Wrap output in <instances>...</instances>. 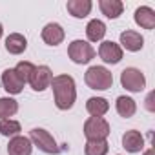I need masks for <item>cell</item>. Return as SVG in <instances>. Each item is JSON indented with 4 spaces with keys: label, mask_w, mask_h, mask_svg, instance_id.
Masks as SVG:
<instances>
[{
    "label": "cell",
    "mask_w": 155,
    "mask_h": 155,
    "mask_svg": "<svg viewBox=\"0 0 155 155\" xmlns=\"http://www.w3.org/2000/svg\"><path fill=\"white\" fill-rule=\"evenodd\" d=\"M86 110H88V113H90L91 117H102V115L108 113L110 102H108L104 97H91V99H88V102H86Z\"/></svg>",
    "instance_id": "18"
},
{
    "label": "cell",
    "mask_w": 155,
    "mask_h": 155,
    "mask_svg": "<svg viewBox=\"0 0 155 155\" xmlns=\"http://www.w3.org/2000/svg\"><path fill=\"white\" fill-rule=\"evenodd\" d=\"M22 131V126L18 120H13V119H2L0 120V133H2L4 137H17L20 135Z\"/></svg>",
    "instance_id": "21"
},
{
    "label": "cell",
    "mask_w": 155,
    "mask_h": 155,
    "mask_svg": "<svg viewBox=\"0 0 155 155\" xmlns=\"http://www.w3.org/2000/svg\"><path fill=\"white\" fill-rule=\"evenodd\" d=\"M15 71H17V75L22 79V82L26 84V82H29L31 75H33V71H35V64H31V62H28V60H22V62H18V64L15 66Z\"/></svg>",
    "instance_id": "24"
},
{
    "label": "cell",
    "mask_w": 155,
    "mask_h": 155,
    "mask_svg": "<svg viewBox=\"0 0 155 155\" xmlns=\"http://www.w3.org/2000/svg\"><path fill=\"white\" fill-rule=\"evenodd\" d=\"M29 140L31 144H35L40 151L48 153V155H57L60 151V148L57 146V140L53 139V135L42 128H33L29 131Z\"/></svg>",
    "instance_id": "3"
},
{
    "label": "cell",
    "mask_w": 155,
    "mask_h": 155,
    "mask_svg": "<svg viewBox=\"0 0 155 155\" xmlns=\"http://www.w3.org/2000/svg\"><path fill=\"white\" fill-rule=\"evenodd\" d=\"M108 150H110L108 140H88L84 146L86 155H106Z\"/></svg>",
    "instance_id": "23"
},
{
    "label": "cell",
    "mask_w": 155,
    "mask_h": 155,
    "mask_svg": "<svg viewBox=\"0 0 155 155\" xmlns=\"http://www.w3.org/2000/svg\"><path fill=\"white\" fill-rule=\"evenodd\" d=\"M26 48H28V40H26V37L20 35V33H11V35L6 38V49H8V53H11V55H20V53L26 51Z\"/></svg>",
    "instance_id": "17"
},
{
    "label": "cell",
    "mask_w": 155,
    "mask_h": 155,
    "mask_svg": "<svg viewBox=\"0 0 155 155\" xmlns=\"http://www.w3.org/2000/svg\"><path fill=\"white\" fill-rule=\"evenodd\" d=\"M53 88V97H55V106L58 110H69L75 104L77 99V88L71 75H57L51 81Z\"/></svg>",
    "instance_id": "1"
},
{
    "label": "cell",
    "mask_w": 155,
    "mask_h": 155,
    "mask_svg": "<svg viewBox=\"0 0 155 155\" xmlns=\"http://www.w3.org/2000/svg\"><path fill=\"white\" fill-rule=\"evenodd\" d=\"M99 8H101L102 15H106L108 18H119L122 15L124 4L120 2V0H101Z\"/></svg>",
    "instance_id": "20"
},
{
    "label": "cell",
    "mask_w": 155,
    "mask_h": 155,
    "mask_svg": "<svg viewBox=\"0 0 155 155\" xmlns=\"http://www.w3.org/2000/svg\"><path fill=\"white\" fill-rule=\"evenodd\" d=\"M106 35V24L99 18H93L86 26V37L90 42H101Z\"/></svg>",
    "instance_id": "16"
},
{
    "label": "cell",
    "mask_w": 155,
    "mask_h": 155,
    "mask_svg": "<svg viewBox=\"0 0 155 155\" xmlns=\"http://www.w3.org/2000/svg\"><path fill=\"white\" fill-rule=\"evenodd\" d=\"M40 37H42V40H44L48 46H58V44L64 40L66 33H64V29H62L60 24H57V22H49V24L44 26Z\"/></svg>",
    "instance_id": "10"
},
{
    "label": "cell",
    "mask_w": 155,
    "mask_h": 155,
    "mask_svg": "<svg viewBox=\"0 0 155 155\" xmlns=\"http://www.w3.org/2000/svg\"><path fill=\"white\" fill-rule=\"evenodd\" d=\"M99 57L106 64H117L122 58V48L117 42H113V40H104L99 46Z\"/></svg>",
    "instance_id": "8"
},
{
    "label": "cell",
    "mask_w": 155,
    "mask_h": 155,
    "mask_svg": "<svg viewBox=\"0 0 155 155\" xmlns=\"http://www.w3.org/2000/svg\"><path fill=\"white\" fill-rule=\"evenodd\" d=\"M2 86H4V90H6L8 93H11V95H18V93L24 90V82H22L20 77L17 75L15 68H9V69H6V71L2 73Z\"/></svg>",
    "instance_id": "9"
},
{
    "label": "cell",
    "mask_w": 155,
    "mask_h": 155,
    "mask_svg": "<svg viewBox=\"0 0 155 155\" xmlns=\"http://www.w3.org/2000/svg\"><path fill=\"white\" fill-rule=\"evenodd\" d=\"M135 24L140 26L142 29H153L155 28V11L148 6H140L135 9Z\"/></svg>",
    "instance_id": "14"
},
{
    "label": "cell",
    "mask_w": 155,
    "mask_h": 155,
    "mask_svg": "<svg viewBox=\"0 0 155 155\" xmlns=\"http://www.w3.org/2000/svg\"><path fill=\"white\" fill-rule=\"evenodd\" d=\"M120 44H122L124 49L135 53V51H140V49H142L144 38H142L140 33H137V31H133V29H126V31L120 33Z\"/></svg>",
    "instance_id": "11"
},
{
    "label": "cell",
    "mask_w": 155,
    "mask_h": 155,
    "mask_svg": "<svg viewBox=\"0 0 155 155\" xmlns=\"http://www.w3.org/2000/svg\"><path fill=\"white\" fill-rule=\"evenodd\" d=\"M18 111V102L11 97H2L0 99V120L9 119Z\"/></svg>",
    "instance_id": "22"
},
{
    "label": "cell",
    "mask_w": 155,
    "mask_h": 155,
    "mask_svg": "<svg viewBox=\"0 0 155 155\" xmlns=\"http://www.w3.org/2000/svg\"><path fill=\"white\" fill-rule=\"evenodd\" d=\"M2 33H4V28H2V24H0V38H2Z\"/></svg>",
    "instance_id": "26"
},
{
    "label": "cell",
    "mask_w": 155,
    "mask_h": 155,
    "mask_svg": "<svg viewBox=\"0 0 155 155\" xmlns=\"http://www.w3.org/2000/svg\"><path fill=\"white\" fill-rule=\"evenodd\" d=\"M68 57L75 64H88L95 57V49L86 40H73L68 48Z\"/></svg>",
    "instance_id": "6"
},
{
    "label": "cell",
    "mask_w": 155,
    "mask_h": 155,
    "mask_svg": "<svg viewBox=\"0 0 155 155\" xmlns=\"http://www.w3.org/2000/svg\"><path fill=\"white\" fill-rule=\"evenodd\" d=\"M53 81V73L48 66H35V71L29 79V84L35 91H44L51 86Z\"/></svg>",
    "instance_id": "7"
},
{
    "label": "cell",
    "mask_w": 155,
    "mask_h": 155,
    "mask_svg": "<svg viewBox=\"0 0 155 155\" xmlns=\"http://www.w3.org/2000/svg\"><path fill=\"white\" fill-rule=\"evenodd\" d=\"M31 150H33V144H31L29 137H22V135L13 137L8 144L9 155H31Z\"/></svg>",
    "instance_id": "13"
},
{
    "label": "cell",
    "mask_w": 155,
    "mask_h": 155,
    "mask_svg": "<svg viewBox=\"0 0 155 155\" xmlns=\"http://www.w3.org/2000/svg\"><path fill=\"white\" fill-rule=\"evenodd\" d=\"M122 148L130 153H139L144 148V137L137 130H130L122 135Z\"/></svg>",
    "instance_id": "12"
},
{
    "label": "cell",
    "mask_w": 155,
    "mask_h": 155,
    "mask_svg": "<svg viewBox=\"0 0 155 155\" xmlns=\"http://www.w3.org/2000/svg\"><path fill=\"white\" fill-rule=\"evenodd\" d=\"M144 155H155V151H153V148H148V150L144 151Z\"/></svg>",
    "instance_id": "25"
},
{
    "label": "cell",
    "mask_w": 155,
    "mask_h": 155,
    "mask_svg": "<svg viewBox=\"0 0 155 155\" xmlns=\"http://www.w3.org/2000/svg\"><path fill=\"white\" fill-rule=\"evenodd\" d=\"M84 82L88 84V88L91 90H110L113 86V75L108 68L104 66H91L88 68V71L84 73Z\"/></svg>",
    "instance_id": "2"
},
{
    "label": "cell",
    "mask_w": 155,
    "mask_h": 155,
    "mask_svg": "<svg viewBox=\"0 0 155 155\" xmlns=\"http://www.w3.org/2000/svg\"><path fill=\"white\" fill-rule=\"evenodd\" d=\"M115 108H117V113H119L120 117H124V119L133 117L135 111H137V104H135V101H133L131 97H126V95H120V97L117 99Z\"/></svg>",
    "instance_id": "19"
},
{
    "label": "cell",
    "mask_w": 155,
    "mask_h": 155,
    "mask_svg": "<svg viewBox=\"0 0 155 155\" xmlns=\"http://www.w3.org/2000/svg\"><path fill=\"white\" fill-rule=\"evenodd\" d=\"M120 84L124 90H128L131 93H140L146 88V77L137 68H126L120 73Z\"/></svg>",
    "instance_id": "4"
},
{
    "label": "cell",
    "mask_w": 155,
    "mask_h": 155,
    "mask_svg": "<svg viewBox=\"0 0 155 155\" xmlns=\"http://www.w3.org/2000/svg\"><path fill=\"white\" fill-rule=\"evenodd\" d=\"M91 6H93L91 0H68V4H66L68 13L71 17H75V18H84V17H88L90 11H91Z\"/></svg>",
    "instance_id": "15"
},
{
    "label": "cell",
    "mask_w": 155,
    "mask_h": 155,
    "mask_svg": "<svg viewBox=\"0 0 155 155\" xmlns=\"http://www.w3.org/2000/svg\"><path fill=\"white\" fill-rule=\"evenodd\" d=\"M110 135V124L102 117H90L84 122V137L88 140H106Z\"/></svg>",
    "instance_id": "5"
}]
</instances>
